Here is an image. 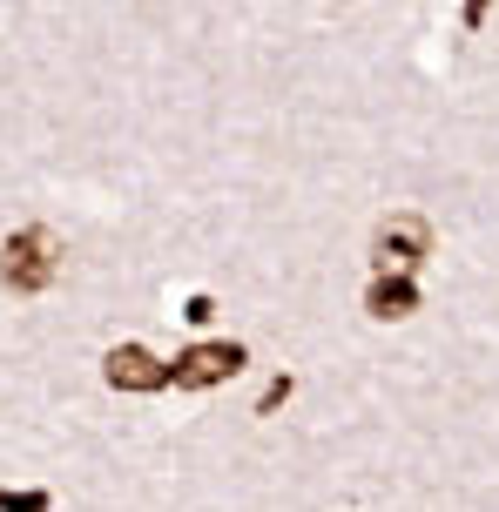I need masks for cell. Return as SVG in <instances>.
<instances>
[{"mask_svg":"<svg viewBox=\"0 0 499 512\" xmlns=\"http://www.w3.org/2000/svg\"><path fill=\"white\" fill-rule=\"evenodd\" d=\"M61 277V236L54 230H14L0 243V283L7 290H48Z\"/></svg>","mask_w":499,"mask_h":512,"instance_id":"1","label":"cell"},{"mask_svg":"<svg viewBox=\"0 0 499 512\" xmlns=\"http://www.w3.org/2000/svg\"><path fill=\"white\" fill-rule=\"evenodd\" d=\"M243 344H189L183 358L169 364V378H176V391H210V384H223V378H237L243 371Z\"/></svg>","mask_w":499,"mask_h":512,"instance_id":"2","label":"cell"},{"mask_svg":"<svg viewBox=\"0 0 499 512\" xmlns=\"http://www.w3.org/2000/svg\"><path fill=\"white\" fill-rule=\"evenodd\" d=\"M425 250H432V230H425V216H392V223L378 230V243H371L378 270H419Z\"/></svg>","mask_w":499,"mask_h":512,"instance_id":"3","label":"cell"},{"mask_svg":"<svg viewBox=\"0 0 499 512\" xmlns=\"http://www.w3.org/2000/svg\"><path fill=\"white\" fill-rule=\"evenodd\" d=\"M108 384H115V391H162V384H176V378H169V364H156L142 344H115V351H108Z\"/></svg>","mask_w":499,"mask_h":512,"instance_id":"4","label":"cell"},{"mask_svg":"<svg viewBox=\"0 0 499 512\" xmlns=\"http://www.w3.org/2000/svg\"><path fill=\"white\" fill-rule=\"evenodd\" d=\"M365 310H371V317H385V324H392V317H412V310H419L412 270H378V283L365 290Z\"/></svg>","mask_w":499,"mask_h":512,"instance_id":"5","label":"cell"},{"mask_svg":"<svg viewBox=\"0 0 499 512\" xmlns=\"http://www.w3.org/2000/svg\"><path fill=\"white\" fill-rule=\"evenodd\" d=\"M0 506H7V512H41V506H48V492H0Z\"/></svg>","mask_w":499,"mask_h":512,"instance_id":"6","label":"cell"},{"mask_svg":"<svg viewBox=\"0 0 499 512\" xmlns=\"http://www.w3.org/2000/svg\"><path fill=\"white\" fill-rule=\"evenodd\" d=\"M290 391H297V384H290V378H270V384H263V398H257V411H277V405H284V398H290Z\"/></svg>","mask_w":499,"mask_h":512,"instance_id":"7","label":"cell"},{"mask_svg":"<svg viewBox=\"0 0 499 512\" xmlns=\"http://www.w3.org/2000/svg\"><path fill=\"white\" fill-rule=\"evenodd\" d=\"M183 317H189V324H210V317H216V304H210V297H189V304H183Z\"/></svg>","mask_w":499,"mask_h":512,"instance_id":"8","label":"cell"},{"mask_svg":"<svg viewBox=\"0 0 499 512\" xmlns=\"http://www.w3.org/2000/svg\"><path fill=\"white\" fill-rule=\"evenodd\" d=\"M486 21V0H466V27H479Z\"/></svg>","mask_w":499,"mask_h":512,"instance_id":"9","label":"cell"}]
</instances>
